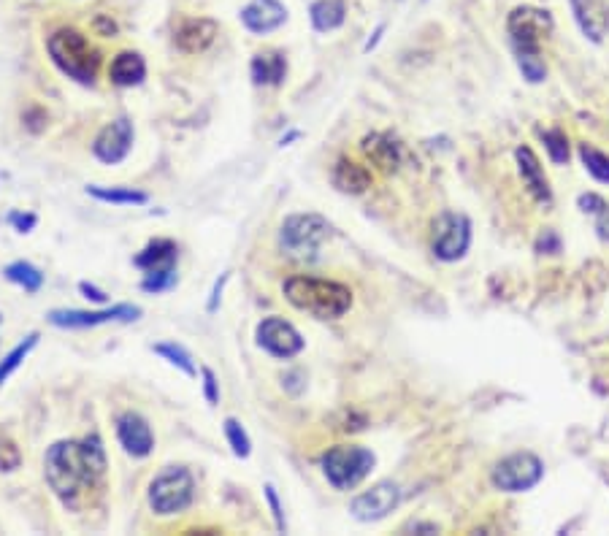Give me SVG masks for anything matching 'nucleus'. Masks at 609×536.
<instances>
[{
    "label": "nucleus",
    "mask_w": 609,
    "mask_h": 536,
    "mask_svg": "<svg viewBox=\"0 0 609 536\" xmlns=\"http://www.w3.org/2000/svg\"><path fill=\"white\" fill-rule=\"evenodd\" d=\"M49 488L65 507H79L93 490L101 488L106 474V450L98 436L55 442L44 458Z\"/></svg>",
    "instance_id": "f257e3e1"
},
{
    "label": "nucleus",
    "mask_w": 609,
    "mask_h": 536,
    "mask_svg": "<svg viewBox=\"0 0 609 536\" xmlns=\"http://www.w3.org/2000/svg\"><path fill=\"white\" fill-rule=\"evenodd\" d=\"M555 22L547 9L536 6H520L509 14L507 30L515 47L517 65L531 84L545 82L547 65L542 60V41L553 33Z\"/></svg>",
    "instance_id": "f03ea898"
},
{
    "label": "nucleus",
    "mask_w": 609,
    "mask_h": 536,
    "mask_svg": "<svg viewBox=\"0 0 609 536\" xmlns=\"http://www.w3.org/2000/svg\"><path fill=\"white\" fill-rule=\"evenodd\" d=\"M282 293L296 309L309 312L317 320H339L352 309V290L333 279L298 274V277L285 279Z\"/></svg>",
    "instance_id": "7ed1b4c3"
},
{
    "label": "nucleus",
    "mask_w": 609,
    "mask_h": 536,
    "mask_svg": "<svg viewBox=\"0 0 609 536\" xmlns=\"http://www.w3.org/2000/svg\"><path fill=\"white\" fill-rule=\"evenodd\" d=\"M49 57L65 76L79 84H93L101 68V52L87 41L84 33L74 28L55 30L47 41Z\"/></svg>",
    "instance_id": "20e7f679"
},
{
    "label": "nucleus",
    "mask_w": 609,
    "mask_h": 536,
    "mask_svg": "<svg viewBox=\"0 0 609 536\" xmlns=\"http://www.w3.org/2000/svg\"><path fill=\"white\" fill-rule=\"evenodd\" d=\"M328 239H331V222L320 214H293L279 228V250L298 263H312L320 258V247Z\"/></svg>",
    "instance_id": "39448f33"
},
{
    "label": "nucleus",
    "mask_w": 609,
    "mask_h": 536,
    "mask_svg": "<svg viewBox=\"0 0 609 536\" xmlns=\"http://www.w3.org/2000/svg\"><path fill=\"white\" fill-rule=\"evenodd\" d=\"M374 453L358 444H336L323 455V474L336 490L358 488L374 469Z\"/></svg>",
    "instance_id": "423d86ee"
},
{
    "label": "nucleus",
    "mask_w": 609,
    "mask_h": 536,
    "mask_svg": "<svg viewBox=\"0 0 609 536\" xmlns=\"http://www.w3.org/2000/svg\"><path fill=\"white\" fill-rule=\"evenodd\" d=\"M195 499V480L185 466H171L160 472L149 485V507L155 515L168 518L176 512H185Z\"/></svg>",
    "instance_id": "0eeeda50"
},
{
    "label": "nucleus",
    "mask_w": 609,
    "mask_h": 536,
    "mask_svg": "<svg viewBox=\"0 0 609 536\" xmlns=\"http://www.w3.org/2000/svg\"><path fill=\"white\" fill-rule=\"evenodd\" d=\"M471 244V222L466 214L444 212L434 220L431 233V250L444 263H455L466 255Z\"/></svg>",
    "instance_id": "6e6552de"
},
{
    "label": "nucleus",
    "mask_w": 609,
    "mask_h": 536,
    "mask_svg": "<svg viewBox=\"0 0 609 536\" xmlns=\"http://www.w3.org/2000/svg\"><path fill=\"white\" fill-rule=\"evenodd\" d=\"M545 477V463L534 453H515L496 463L493 469V485L507 493H523L536 488Z\"/></svg>",
    "instance_id": "1a4fd4ad"
},
{
    "label": "nucleus",
    "mask_w": 609,
    "mask_h": 536,
    "mask_svg": "<svg viewBox=\"0 0 609 536\" xmlns=\"http://www.w3.org/2000/svg\"><path fill=\"white\" fill-rule=\"evenodd\" d=\"M141 317V306L133 304H114L103 309H55L49 312V323L55 328H95L106 323H133Z\"/></svg>",
    "instance_id": "9d476101"
},
{
    "label": "nucleus",
    "mask_w": 609,
    "mask_h": 536,
    "mask_svg": "<svg viewBox=\"0 0 609 536\" xmlns=\"http://www.w3.org/2000/svg\"><path fill=\"white\" fill-rule=\"evenodd\" d=\"M255 342L260 350H266L274 358L290 361L298 352L304 350V336L296 331V325H290L282 317H266L260 320L255 328Z\"/></svg>",
    "instance_id": "9b49d317"
},
{
    "label": "nucleus",
    "mask_w": 609,
    "mask_h": 536,
    "mask_svg": "<svg viewBox=\"0 0 609 536\" xmlns=\"http://www.w3.org/2000/svg\"><path fill=\"white\" fill-rule=\"evenodd\" d=\"M133 139H136V130L128 117L103 125L101 133L93 141V155L106 166H117L122 160L128 158L130 149H133Z\"/></svg>",
    "instance_id": "f8f14e48"
},
{
    "label": "nucleus",
    "mask_w": 609,
    "mask_h": 536,
    "mask_svg": "<svg viewBox=\"0 0 609 536\" xmlns=\"http://www.w3.org/2000/svg\"><path fill=\"white\" fill-rule=\"evenodd\" d=\"M398 501H401V488L396 482H377L374 488L352 499L350 512L360 523H377V520L388 518L398 507Z\"/></svg>",
    "instance_id": "ddd939ff"
},
{
    "label": "nucleus",
    "mask_w": 609,
    "mask_h": 536,
    "mask_svg": "<svg viewBox=\"0 0 609 536\" xmlns=\"http://www.w3.org/2000/svg\"><path fill=\"white\" fill-rule=\"evenodd\" d=\"M117 439H120L122 450L133 458H147L155 450L152 428L139 412H122L117 417Z\"/></svg>",
    "instance_id": "4468645a"
},
{
    "label": "nucleus",
    "mask_w": 609,
    "mask_h": 536,
    "mask_svg": "<svg viewBox=\"0 0 609 536\" xmlns=\"http://www.w3.org/2000/svg\"><path fill=\"white\" fill-rule=\"evenodd\" d=\"M241 25L255 33V36H266L274 33L287 22V9L279 0H250L241 9Z\"/></svg>",
    "instance_id": "2eb2a0df"
},
{
    "label": "nucleus",
    "mask_w": 609,
    "mask_h": 536,
    "mask_svg": "<svg viewBox=\"0 0 609 536\" xmlns=\"http://www.w3.org/2000/svg\"><path fill=\"white\" fill-rule=\"evenodd\" d=\"M214 38H217V22L214 19H185L179 22V28L174 33V44L185 55H201L206 49L212 47Z\"/></svg>",
    "instance_id": "dca6fc26"
},
{
    "label": "nucleus",
    "mask_w": 609,
    "mask_h": 536,
    "mask_svg": "<svg viewBox=\"0 0 609 536\" xmlns=\"http://www.w3.org/2000/svg\"><path fill=\"white\" fill-rule=\"evenodd\" d=\"M517 168H520V176H523V185L528 187V193L534 195L536 204L550 206L553 204V190H550V182H547L545 171H542V163L534 155L531 147H517L515 152Z\"/></svg>",
    "instance_id": "f3484780"
},
{
    "label": "nucleus",
    "mask_w": 609,
    "mask_h": 536,
    "mask_svg": "<svg viewBox=\"0 0 609 536\" xmlns=\"http://www.w3.org/2000/svg\"><path fill=\"white\" fill-rule=\"evenodd\" d=\"M577 25L593 44H601L609 30V11L604 0H569Z\"/></svg>",
    "instance_id": "a211bd4d"
},
{
    "label": "nucleus",
    "mask_w": 609,
    "mask_h": 536,
    "mask_svg": "<svg viewBox=\"0 0 609 536\" xmlns=\"http://www.w3.org/2000/svg\"><path fill=\"white\" fill-rule=\"evenodd\" d=\"M250 74L252 84H258V87H279L287 76L285 55H282V52H274V49L258 52V55L252 57Z\"/></svg>",
    "instance_id": "6ab92c4d"
},
{
    "label": "nucleus",
    "mask_w": 609,
    "mask_h": 536,
    "mask_svg": "<svg viewBox=\"0 0 609 536\" xmlns=\"http://www.w3.org/2000/svg\"><path fill=\"white\" fill-rule=\"evenodd\" d=\"M363 152L379 168H385V171H396L401 166V155H404L401 144L393 136H388V133H371V136H366L363 139Z\"/></svg>",
    "instance_id": "aec40b11"
},
{
    "label": "nucleus",
    "mask_w": 609,
    "mask_h": 536,
    "mask_svg": "<svg viewBox=\"0 0 609 536\" xmlns=\"http://www.w3.org/2000/svg\"><path fill=\"white\" fill-rule=\"evenodd\" d=\"M333 185L339 187L342 193L360 195L371 187V171L366 166H360L355 160L342 158L333 166Z\"/></svg>",
    "instance_id": "412c9836"
},
{
    "label": "nucleus",
    "mask_w": 609,
    "mask_h": 536,
    "mask_svg": "<svg viewBox=\"0 0 609 536\" xmlns=\"http://www.w3.org/2000/svg\"><path fill=\"white\" fill-rule=\"evenodd\" d=\"M144 76H147V63L139 52H120L111 60L109 79L117 87H136L144 82Z\"/></svg>",
    "instance_id": "4be33fe9"
},
{
    "label": "nucleus",
    "mask_w": 609,
    "mask_h": 536,
    "mask_svg": "<svg viewBox=\"0 0 609 536\" xmlns=\"http://www.w3.org/2000/svg\"><path fill=\"white\" fill-rule=\"evenodd\" d=\"M176 258H179V247H176L171 239H155L149 241L147 247L133 258L136 268H141L144 274L147 271H157V268H171L176 266Z\"/></svg>",
    "instance_id": "5701e85b"
},
{
    "label": "nucleus",
    "mask_w": 609,
    "mask_h": 536,
    "mask_svg": "<svg viewBox=\"0 0 609 536\" xmlns=\"http://www.w3.org/2000/svg\"><path fill=\"white\" fill-rule=\"evenodd\" d=\"M309 17H312V25L317 33H331V30L342 28L347 9H344L342 0H317L309 9Z\"/></svg>",
    "instance_id": "b1692460"
},
{
    "label": "nucleus",
    "mask_w": 609,
    "mask_h": 536,
    "mask_svg": "<svg viewBox=\"0 0 609 536\" xmlns=\"http://www.w3.org/2000/svg\"><path fill=\"white\" fill-rule=\"evenodd\" d=\"M87 195L101 201V204L111 206H144L149 204V195L141 193V190H133V187H101V185H90L87 187Z\"/></svg>",
    "instance_id": "393cba45"
},
{
    "label": "nucleus",
    "mask_w": 609,
    "mask_h": 536,
    "mask_svg": "<svg viewBox=\"0 0 609 536\" xmlns=\"http://www.w3.org/2000/svg\"><path fill=\"white\" fill-rule=\"evenodd\" d=\"M3 277L22 287L25 293H38V290L44 287V274H41L33 263H28V260H14V263H9V266L3 268Z\"/></svg>",
    "instance_id": "a878e982"
},
{
    "label": "nucleus",
    "mask_w": 609,
    "mask_h": 536,
    "mask_svg": "<svg viewBox=\"0 0 609 536\" xmlns=\"http://www.w3.org/2000/svg\"><path fill=\"white\" fill-rule=\"evenodd\" d=\"M38 339H41V333L38 331L28 333V336H25V339H22V342H19L17 347L9 352V355H3V361H0V388H3V382H6V379H9L11 374H14V371L25 363V358H28L30 352L36 350Z\"/></svg>",
    "instance_id": "bb28decb"
},
{
    "label": "nucleus",
    "mask_w": 609,
    "mask_h": 536,
    "mask_svg": "<svg viewBox=\"0 0 609 536\" xmlns=\"http://www.w3.org/2000/svg\"><path fill=\"white\" fill-rule=\"evenodd\" d=\"M152 352H157L163 361H168L171 366H176V369L182 371V374H187V377H195V374H198V369H195V363H193V355H190L182 344H176V342L155 344Z\"/></svg>",
    "instance_id": "cd10ccee"
},
{
    "label": "nucleus",
    "mask_w": 609,
    "mask_h": 536,
    "mask_svg": "<svg viewBox=\"0 0 609 536\" xmlns=\"http://www.w3.org/2000/svg\"><path fill=\"white\" fill-rule=\"evenodd\" d=\"M580 158L582 163H585V168H588V174H591L596 182L609 185V155L599 152V149L591 147V144H582Z\"/></svg>",
    "instance_id": "c85d7f7f"
},
{
    "label": "nucleus",
    "mask_w": 609,
    "mask_h": 536,
    "mask_svg": "<svg viewBox=\"0 0 609 536\" xmlns=\"http://www.w3.org/2000/svg\"><path fill=\"white\" fill-rule=\"evenodd\" d=\"M222 428H225V439L231 444L233 455H236V458H250L252 453L250 434L244 431V426H241L239 420H236V417H225Z\"/></svg>",
    "instance_id": "c756f323"
},
{
    "label": "nucleus",
    "mask_w": 609,
    "mask_h": 536,
    "mask_svg": "<svg viewBox=\"0 0 609 536\" xmlns=\"http://www.w3.org/2000/svg\"><path fill=\"white\" fill-rule=\"evenodd\" d=\"M176 282H179V271H176V266L171 268H157V271H147L144 274V279H141V290L144 293H166V290H171V287H176Z\"/></svg>",
    "instance_id": "7c9ffc66"
},
{
    "label": "nucleus",
    "mask_w": 609,
    "mask_h": 536,
    "mask_svg": "<svg viewBox=\"0 0 609 536\" xmlns=\"http://www.w3.org/2000/svg\"><path fill=\"white\" fill-rule=\"evenodd\" d=\"M542 141H545L553 163H558V166L569 163V139H566L563 130H547V133H542Z\"/></svg>",
    "instance_id": "2f4dec72"
},
{
    "label": "nucleus",
    "mask_w": 609,
    "mask_h": 536,
    "mask_svg": "<svg viewBox=\"0 0 609 536\" xmlns=\"http://www.w3.org/2000/svg\"><path fill=\"white\" fill-rule=\"evenodd\" d=\"M266 501H268V507H271V518H274V526H277V531H285L287 523H285V512H282V504H279V496H277V488L268 482L266 488Z\"/></svg>",
    "instance_id": "473e14b6"
},
{
    "label": "nucleus",
    "mask_w": 609,
    "mask_h": 536,
    "mask_svg": "<svg viewBox=\"0 0 609 536\" xmlns=\"http://www.w3.org/2000/svg\"><path fill=\"white\" fill-rule=\"evenodd\" d=\"M19 447L14 442H0V472H14L19 466Z\"/></svg>",
    "instance_id": "72a5a7b5"
},
{
    "label": "nucleus",
    "mask_w": 609,
    "mask_h": 536,
    "mask_svg": "<svg viewBox=\"0 0 609 536\" xmlns=\"http://www.w3.org/2000/svg\"><path fill=\"white\" fill-rule=\"evenodd\" d=\"M203 377V396H206V401L209 404H220V382H217V377H214L212 369H203L201 371Z\"/></svg>",
    "instance_id": "f704fd0d"
},
{
    "label": "nucleus",
    "mask_w": 609,
    "mask_h": 536,
    "mask_svg": "<svg viewBox=\"0 0 609 536\" xmlns=\"http://www.w3.org/2000/svg\"><path fill=\"white\" fill-rule=\"evenodd\" d=\"M9 222H11V225H14V231L30 233L38 225V217H36V214H30V212H25V214H22V212H11L9 214Z\"/></svg>",
    "instance_id": "c9c22d12"
},
{
    "label": "nucleus",
    "mask_w": 609,
    "mask_h": 536,
    "mask_svg": "<svg viewBox=\"0 0 609 536\" xmlns=\"http://www.w3.org/2000/svg\"><path fill=\"white\" fill-rule=\"evenodd\" d=\"M580 209H582V212L601 214L604 209H607V201H604V198H601V195H596V193L580 195Z\"/></svg>",
    "instance_id": "e433bc0d"
},
{
    "label": "nucleus",
    "mask_w": 609,
    "mask_h": 536,
    "mask_svg": "<svg viewBox=\"0 0 609 536\" xmlns=\"http://www.w3.org/2000/svg\"><path fill=\"white\" fill-rule=\"evenodd\" d=\"M225 285H228V274H222V277L214 282L212 296H209V304H206V312H209V315H214V312L220 309V298H222V290H225Z\"/></svg>",
    "instance_id": "4c0bfd02"
},
{
    "label": "nucleus",
    "mask_w": 609,
    "mask_h": 536,
    "mask_svg": "<svg viewBox=\"0 0 609 536\" xmlns=\"http://www.w3.org/2000/svg\"><path fill=\"white\" fill-rule=\"evenodd\" d=\"M79 293H82L84 298H90V301H95V304H106V301H109V296L103 293L101 287L90 285V282H79Z\"/></svg>",
    "instance_id": "58836bf2"
},
{
    "label": "nucleus",
    "mask_w": 609,
    "mask_h": 536,
    "mask_svg": "<svg viewBox=\"0 0 609 536\" xmlns=\"http://www.w3.org/2000/svg\"><path fill=\"white\" fill-rule=\"evenodd\" d=\"M93 28L98 30V36H114V33H117V22H114V19L111 17H95V22H93Z\"/></svg>",
    "instance_id": "ea45409f"
},
{
    "label": "nucleus",
    "mask_w": 609,
    "mask_h": 536,
    "mask_svg": "<svg viewBox=\"0 0 609 536\" xmlns=\"http://www.w3.org/2000/svg\"><path fill=\"white\" fill-rule=\"evenodd\" d=\"M539 250H550V252H558L561 250V241H558V236L555 233L547 231L542 239H539Z\"/></svg>",
    "instance_id": "a19ab883"
},
{
    "label": "nucleus",
    "mask_w": 609,
    "mask_h": 536,
    "mask_svg": "<svg viewBox=\"0 0 609 536\" xmlns=\"http://www.w3.org/2000/svg\"><path fill=\"white\" fill-rule=\"evenodd\" d=\"M596 231H599L601 239L609 241V206L599 214V220H596Z\"/></svg>",
    "instance_id": "79ce46f5"
},
{
    "label": "nucleus",
    "mask_w": 609,
    "mask_h": 536,
    "mask_svg": "<svg viewBox=\"0 0 609 536\" xmlns=\"http://www.w3.org/2000/svg\"><path fill=\"white\" fill-rule=\"evenodd\" d=\"M404 531H423V534H439V526L434 523H409Z\"/></svg>",
    "instance_id": "37998d69"
},
{
    "label": "nucleus",
    "mask_w": 609,
    "mask_h": 536,
    "mask_svg": "<svg viewBox=\"0 0 609 536\" xmlns=\"http://www.w3.org/2000/svg\"><path fill=\"white\" fill-rule=\"evenodd\" d=\"M382 33H385V25H379V28L374 30V36H371L369 41H366V47H363V49H366V52H371V49L377 47V44H379V38H382Z\"/></svg>",
    "instance_id": "c03bdc74"
},
{
    "label": "nucleus",
    "mask_w": 609,
    "mask_h": 536,
    "mask_svg": "<svg viewBox=\"0 0 609 536\" xmlns=\"http://www.w3.org/2000/svg\"><path fill=\"white\" fill-rule=\"evenodd\" d=\"M298 136H301V130H290L287 136H282V141H279V147H287V144H290V141H296Z\"/></svg>",
    "instance_id": "a18cd8bd"
},
{
    "label": "nucleus",
    "mask_w": 609,
    "mask_h": 536,
    "mask_svg": "<svg viewBox=\"0 0 609 536\" xmlns=\"http://www.w3.org/2000/svg\"><path fill=\"white\" fill-rule=\"evenodd\" d=\"M0 325H3V315H0Z\"/></svg>",
    "instance_id": "49530a36"
}]
</instances>
